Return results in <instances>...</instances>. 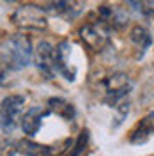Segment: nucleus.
Wrapping results in <instances>:
<instances>
[{
	"instance_id": "nucleus-13",
	"label": "nucleus",
	"mask_w": 154,
	"mask_h": 156,
	"mask_svg": "<svg viewBox=\"0 0 154 156\" xmlns=\"http://www.w3.org/2000/svg\"><path fill=\"white\" fill-rule=\"evenodd\" d=\"M135 11L144 16H154V0H126Z\"/></svg>"
},
{
	"instance_id": "nucleus-1",
	"label": "nucleus",
	"mask_w": 154,
	"mask_h": 156,
	"mask_svg": "<svg viewBox=\"0 0 154 156\" xmlns=\"http://www.w3.org/2000/svg\"><path fill=\"white\" fill-rule=\"evenodd\" d=\"M2 58H4V64L9 69H12V71L23 69L30 62V58H32L30 39L27 36H21V34L11 36L5 41V44H4Z\"/></svg>"
},
{
	"instance_id": "nucleus-5",
	"label": "nucleus",
	"mask_w": 154,
	"mask_h": 156,
	"mask_svg": "<svg viewBox=\"0 0 154 156\" xmlns=\"http://www.w3.org/2000/svg\"><path fill=\"white\" fill-rule=\"evenodd\" d=\"M131 80L126 73H114L110 76H106L103 80V87H105V101L106 105L115 107L117 103H121L122 99H126V96L131 90Z\"/></svg>"
},
{
	"instance_id": "nucleus-7",
	"label": "nucleus",
	"mask_w": 154,
	"mask_h": 156,
	"mask_svg": "<svg viewBox=\"0 0 154 156\" xmlns=\"http://www.w3.org/2000/svg\"><path fill=\"white\" fill-rule=\"evenodd\" d=\"M55 62H57V71L66 78L68 82L76 80V68L71 64V43L69 41H60L55 48Z\"/></svg>"
},
{
	"instance_id": "nucleus-2",
	"label": "nucleus",
	"mask_w": 154,
	"mask_h": 156,
	"mask_svg": "<svg viewBox=\"0 0 154 156\" xmlns=\"http://www.w3.org/2000/svg\"><path fill=\"white\" fill-rule=\"evenodd\" d=\"M12 25H16L21 30H34V32H43L48 27V18L44 9L34 4H25L11 14Z\"/></svg>"
},
{
	"instance_id": "nucleus-4",
	"label": "nucleus",
	"mask_w": 154,
	"mask_h": 156,
	"mask_svg": "<svg viewBox=\"0 0 154 156\" xmlns=\"http://www.w3.org/2000/svg\"><path fill=\"white\" fill-rule=\"evenodd\" d=\"M110 27L101 20H94L85 23L80 29V39L83 41L89 50L92 51H103V50L110 44Z\"/></svg>"
},
{
	"instance_id": "nucleus-15",
	"label": "nucleus",
	"mask_w": 154,
	"mask_h": 156,
	"mask_svg": "<svg viewBox=\"0 0 154 156\" xmlns=\"http://www.w3.org/2000/svg\"><path fill=\"white\" fill-rule=\"evenodd\" d=\"M12 146L14 144H11V142H0V156H11Z\"/></svg>"
},
{
	"instance_id": "nucleus-9",
	"label": "nucleus",
	"mask_w": 154,
	"mask_h": 156,
	"mask_svg": "<svg viewBox=\"0 0 154 156\" xmlns=\"http://www.w3.org/2000/svg\"><path fill=\"white\" fill-rule=\"evenodd\" d=\"M152 135H154V110L149 112L135 126V129L129 135V142L131 144H145Z\"/></svg>"
},
{
	"instance_id": "nucleus-8",
	"label": "nucleus",
	"mask_w": 154,
	"mask_h": 156,
	"mask_svg": "<svg viewBox=\"0 0 154 156\" xmlns=\"http://www.w3.org/2000/svg\"><path fill=\"white\" fill-rule=\"evenodd\" d=\"M48 114H50L48 107H32V108H29V112H25V114L21 115V121H19L23 133L29 135V136L37 135L41 126H43V119L48 115Z\"/></svg>"
},
{
	"instance_id": "nucleus-14",
	"label": "nucleus",
	"mask_w": 154,
	"mask_h": 156,
	"mask_svg": "<svg viewBox=\"0 0 154 156\" xmlns=\"http://www.w3.org/2000/svg\"><path fill=\"white\" fill-rule=\"evenodd\" d=\"M87 144H89V131H87V129H83V131L80 133V136H78V140L75 142V146L69 147L68 156H83Z\"/></svg>"
},
{
	"instance_id": "nucleus-3",
	"label": "nucleus",
	"mask_w": 154,
	"mask_h": 156,
	"mask_svg": "<svg viewBox=\"0 0 154 156\" xmlns=\"http://www.w3.org/2000/svg\"><path fill=\"white\" fill-rule=\"evenodd\" d=\"M23 107H25V98L19 94H11L2 99V103H0V129L4 133H12L18 128L19 121H21V114H23Z\"/></svg>"
},
{
	"instance_id": "nucleus-11",
	"label": "nucleus",
	"mask_w": 154,
	"mask_h": 156,
	"mask_svg": "<svg viewBox=\"0 0 154 156\" xmlns=\"http://www.w3.org/2000/svg\"><path fill=\"white\" fill-rule=\"evenodd\" d=\"M129 41L133 43V46L136 48V58L144 57L145 51L151 48V44H152L151 32L145 29V27H140V25H136V27L131 29V32H129Z\"/></svg>"
},
{
	"instance_id": "nucleus-16",
	"label": "nucleus",
	"mask_w": 154,
	"mask_h": 156,
	"mask_svg": "<svg viewBox=\"0 0 154 156\" xmlns=\"http://www.w3.org/2000/svg\"><path fill=\"white\" fill-rule=\"evenodd\" d=\"M5 2H23V0H5Z\"/></svg>"
},
{
	"instance_id": "nucleus-12",
	"label": "nucleus",
	"mask_w": 154,
	"mask_h": 156,
	"mask_svg": "<svg viewBox=\"0 0 154 156\" xmlns=\"http://www.w3.org/2000/svg\"><path fill=\"white\" fill-rule=\"evenodd\" d=\"M46 107H48L50 114H57L58 117H62L66 121H71L75 117V107L62 98H51Z\"/></svg>"
},
{
	"instance_id": "nucleus-6",
	"label": "nucleus",
	"mask_w": 154,
	"mask_h": 156,
	"mask_svg": "<svg viewBox=\"0 0 154 156\" xmlns=\"http://www.w3.org/2000/svg\"><path fill=\"white\" fill-rule=\"evenodd\" d=\"M34 62L37 66L39 73L46 80H51L57 75V62H55V48L48 41H39L34 50Z\"/></svg>"
},
{
	"instance_id": "nucleus-10",
	"label": "nucleus",
	"mask_w": 154,
	"mask_h": 156,
	"mask_svg": "<svg viewBox=\"0 0 154 156\" xmlns=\"http://www.w3.org/2000/svg\"><path fill=\"white\" fill-rule=\"evenodd\" d=\"M50 11L55 16H60V18H66V20H73L83 11V2L82 0H55Z\"/></svg>"
}]
</instances>
